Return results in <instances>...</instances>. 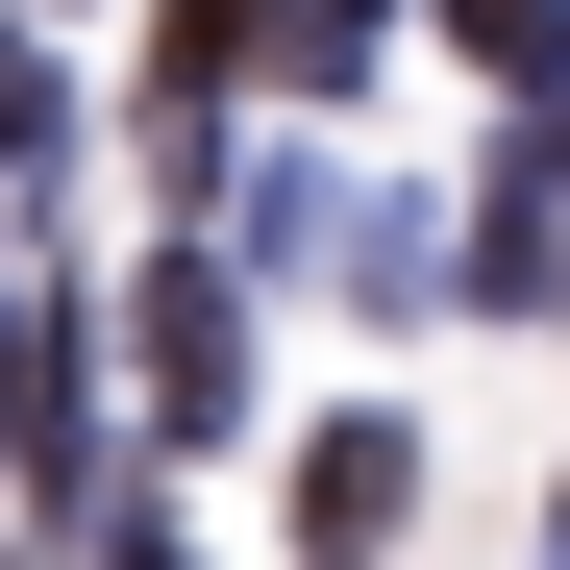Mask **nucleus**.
Returning <instances> with one entry per match:
<instances>
[{
	"label": "nucleus",
	"mask_w": 570,
	"mask_h": 570,
	"mask_svg": "<svg viewBox=\"0 0 570 570\" xmlns=\"http://www.w3.org/2000/svg\"><path fill=\"white\" fill-rule=\"evenodd\" d=\"M224 372H248V347H224V273H149V397L224 422Z\"/></svg>",
	"instance_id": "obj_1"
},
{
	"label": "nucleus",
	"mask_w": 570,
	"mask_h": 570,
	"mask_svg": "<svg viewBox=\"0 0 570 570\" xmlns=\"http://www.w3.org/2000/svg\"><path fill=\"white\" fill-rule=\"evenodd\" d=\"M0 149H50V75H26V50H0Z\"/></svg>",
	"instance_id": "obj_2"
}]
</instances>
